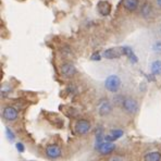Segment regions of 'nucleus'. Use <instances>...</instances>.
Masks as SVG:
<instances>
[{
	"instance_id": "5",
	"label": "nucleus",
	"mask_w": 161,
	"mask_h": 161,
	"mask_svg": "<svg viewBox=\"0 0 161 161\" xmlns=\"http://www.w3.org/2000/svg\"><path fill=\"white\" fill-rule=\"evenodd\" d=\"M124 54V50H123V47H119V48H110L103 53V57L106 59H117L120 58L121 56Z\"/></svg>"
},
{
	"instance_id": "9",
	"label": "nucleus",
	"mask_w": 161,
	"mask_h": 161,
	"mask_svg": "<svg viewBox=\"0 0 161 161\" xmlns=\"http://www.w3.org/2000/svg\"><path fill=\"white\" fill-rule=\"evenodd\" d=\"M46 155L48 156L51 159H57V158H60L62 153H61V149L59 146L57 145H49L46 148Z\"/></svg>"
},
{
	"instance_id": "1",
	"label": "nucleus",
	"mask_w": 161,
	"mask_h": 161,
	"mask_svg": "<svg viewBox=\"0 0 161 161\" xmlns=\"http://www.w3.org/2000/svg\"><path fill=\"white\" fill-rule=\"evenodd\" d=\"M121 79L118 75H109L105 80V87L106 89L111 93H118L121 88Z\"/></svg>"
},
{
	"instance_id": "8",
	"label": "nucleus",
	"mask_w": 161,
	"mask_h": 161,
	"mask_svg": "<svg viewBox=\"0 0 161 161\" xmlns=\"http://www.w3.org/2000/svg\"><path fill=\"white\" fill-rule=\"evenodd\" d=\"M114 149H115V145L112 142H109V141L103 142L98 147V150L101 155H109V153H113Z\"/></svg>"
},
{
	"instance_id": "17",
	"label": "nucleus",
	"mask_w": 161,
	"mask_h": 161,
	"mask_svg": "<svg viewBox=\"0 0 161 161\" xmlns=\"http://www.w3.org/2000/svg\"><path fill=\"white\" fill-rule=\"evenodd\" d=\"M124 99L125 98H123L121 95H118V96H115L114 97V99H113V103H115V105H118V106H122L123 105V101H124Z\"/></svg>"
},
{
	"instance_id": "6",
	"label": "nucleus",
	"mask_w": 161,
	"mask_h": 161,
	"mask_svg": "<svg viewBox=\"0 0 161 161\" xmlns=\"http://www.w3.org/2000/svg\"><path fill=\"white\" fill-rule=\"evenodd\" d=\"M19 112L14 107H6L2 111V117L7 121H15L18 119Z\"/></svg>"
},
{
	"instance_id": "4",
	"label": "nucleus",
	"mask_w": 161,
	"mask_h": 161,
	"mask_svg": "<svg viewBox=\"0 0 161 161\" xmlns=\"http://www.w3.org/2000/svg\"><path fill=\"white\" fill-rule=\"evenodd\" d=\"M112 112V105L111 103L107 99H103L100 100L98 105V113L101 117H107L110 113Z\"/></svg>"
},
{
	"instance_id": "13",
	"label": "nucleus",
	"mask_w": 161,
	"mask_h": 161,
	"mask_svg": "<svg viewBox=\"0 0 161 161\" xmlns=\"http://www.w3.org/2000/svg\"><path fill=\"white\" fill-rule=\"evenodd\" d=\"M123 50H124V54L127 57V58H129V60L131 61V62H133V63L137 62V60H138V59H137V57L135 56L134 51L132 50L131 47H129V46L123 47Z\"/></svg>"
},
{
	"instance_id": "16",
	"label": "nucleus",
	"mask_w": 161,
	"mask_h": 161,
	"mask_svg": "<svg viewBox=\"0 0 161 161\" xmlns=\"http://www.w3.org/2000/svg\"><path fill=\"white\" fill-rule=\"evenodd\" d=\"M150 71L153 75H160L161 74V60H156L151 63Z\"/></svg>"
},
{
	"instance_id": "19",
	"label": "nucleus",
	"mask_w": 161,
	"mask_h": 161,
	"mask_svg": "<svg viewBox=\"0 0 161 161\" xmlns=\"http://www.w3.org/2000/svg\"><path fill=\"white\" fill-rule=\"evenodd\" d=\"M91 59L93 61H99L101 59V56H100V53H94L93 54H92Z\"/></svg>"
},
{
	"instance_id": "7",
	"label": "nucleus",
	"mask_w": 161,
	"mask_h": 161,
	"mask_svg": "<svg viewBox=\"0 0 161 161\" xmlns=\"http://www.w3.org/2000/svg\"><path fill=\"white\" fill-rule=\"evenodd\" d=\"M60 71H61V74L64 77H72L76 74V69H75L73 64H71V63H64V64H62L60 68Z\"/></svg>"
},
{
	"instance_id": "15",
	"label": "nucleus",
	"mask_w": 161,
	"mask_h": 161,
	"mask_svg": "<svg viewBox=\"0 0 161 161\" xmlns=\"http://www.w3.org/2000/svg\"><path fill=\"white\" fill-rule=\"evenodd\" d=\"M151 12H153V7H151V4L149 3V2H146V3L143 4V7H142L141 9V14L144 16V18H149L150 16Z\"/></svg>"
},
{
	"instance_id": "20",
	"label": "nucleus",
	"mask_w": 161,
	"mask_h": 161,
	"mask_svg": "<svg viewBox=\"0 0 161 161\" xmlns=\"http://www.w3.org/2000/svg\"><path fill=\"white\" fill-rule=\"evenodd\" d=\"M153 49H155L156 51H158V53H160V51H161V42H156L155 46H153Z\"/></svg>"
},
{
	"instance_id": "10",
	"label": "nucleus",
	"mask_w": 161,
	"mask_h": 161,
	"mask_svg": "<svg viewBox=\"0 0 161 161\" xmlns=\"http://www.w3.org/2000/svg\"><path fill=\"white\" fill-rule=\"evenodd\" d=\"M139 0H123V7L130 12H133L138 9Z\"/></svg>"
},
{
	"instance_id": "12",
	"label": "nucleus",
	"mask_w": 161,
	"mask_h": 161,
	"mask_svg": "<svg viewBox=\"0 0 161 161\" xmlns=\"http://www.w3.org/2000/svg\"><path fill=\"white\" fill-rule=\"evenodd\" d=\"M122 135H123L122 130H112V131L109 132V134L106 136V141L114 142V141H117V139H119Z\"/></svg>"
},
{
	"instance_id": "14",
	"label": "nucleus",
	"mask_w": 161,
	"mask_h": 161,
	"mask_svg": "<svg viewBox=\"0 0 161 161\" xmlns=\"http://www.w3.org/2000/svg\"><path fill=\"white\" fill-rule=\"evenodd\" d=\"M145 161H161V153L159 151H150L144 158Z\"/></svg>"
},
{
	"instance_id": "18",
	"label": "nucleus",
	"mask_w": 161,
	"mask_h": 161,
	"mask_svg": "<svg viewBox=\"0 0 161 161\" xmlns=\"http://www.w3.org/2000/svg\"><path fill=\"white\" fill-rule=\"evenodd\" d=\"M61 53H62V56H69V54H71V49L69 46H64L62 49H61Z\"/></svg>"
},
{
	"instance_id": "11",
	"label": "nucleus",
	"mask_w": 161,
	"mask_h": 161,
	"mask_svg": "<svg viewBox=\"0 0 161 161\" xmlns=\"http://www.w3.org/2000/svg\"><path fill=\"white\" fill-rule=\"evenodd\" d=\"M98 11L103 16L109 15L111 12V4L108 1H100L98 3Z\"/></svg>"
},
{
	"instance_id": "2",
	"label": "nucleus",
	"mask_w": 161,
	"mask_h": 161,
	"mask_svg": "<svg viewBox=\"0 0 161 161\" xmlns=\"http://www.w3.org/2000/svg\"><path fill=\"white\" fill-rule=\"evenodd\" d=\"M91 130V123L85 119H80L75 122L74 132L77 135H85L87 134Z\"/></svg>"
},
{
	"instance_id": "3",
	"label": "nucleus",
	"mask_w": 161,
	"mask_h": 161,
	"mask_svg": "<svg viewBox=\"0 0 161 161\" xmlns=\"http://www.w3.org/2000/svg\"><path fill=\"white\" fill-rule=\"evenodd\" d=\"M122 107L124 109L125 112L130 113V114H135L137 112V110H138V103L134 98L129 97V98L124 99Z\"/></svg>"
},
{
	"instance_id": "21",
	"label": "nucleus",
	"mask_w": 161,
	"mask_h": 161,
	"mask_svg": "<svg viewBox=\"0 0 161 161\" xmlns=\"http://www.w3.org/2000/svg\"><path fill=\"white\" fill-rule=\"evenodd\" d=\"M157 4H158V7L161 9V0H157Z\"/></svg>"
}]
</instances>
